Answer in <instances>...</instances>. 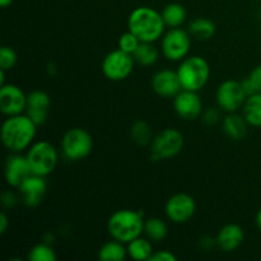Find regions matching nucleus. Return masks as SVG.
<instances>
[{
    "label": "nucleus",
    "instance_id": "nucleus-1",
    "mask_svg": "<svg viewBox=\"0 0 261 261\" xmlns=\"http://www.w3.org/2000/svg\"><path fill=\"white\" fill-rule=\"evenodd\" d=\"M0 133L3 145L10 153H20L33 144L37 134V125L25 114L7 116L3 121Z\"/></svg>",
    "mask_w": 261,
    "mask_h": 261
},
{
    "label": "nucleus",
    "instance_id": "nucleus-2",
    "mask_svg": "<svg viewBox=\"0 0 261 261\" xmlns=\"http://www.w3.org/2000/svg\"><path fill=\"white\" fill-rule=\"evenodd\" d=\"M162 14L150 7H138L127 18V30L142 42H155L165 35Z\"/></svg>",
    "mask_w": 261,
    "mask_h": 261
},
{
    "label": "nucleus",
    "instance_id": "nucleus-3",
    "mask_svg": "<svg viewBox=\"0 0 261 261\" xmlns=\"http://www.w3.org/2000/svg\"><path fill=\"white\" fill-rule=\"evenodd\" d=\"M144 222L142 212L120 209L107 221V231L112 239L126 245L144 233Z\"/></svg>",
    "mask_w": 261,
    "mask_h": 261
},
{
    "label": "nucleus",
    "instance_id": "nucleus-4",
    "mask_svg": "<svg viewBox=\"0 0 261 261\" xmlns=\"http://www.w3.org/2000/svg\"><path fill=\"white\" fill-rule=\"evenodd\" d=\"M182 89L199 92L206 86L211 78V66L209 63L200 55L186 56L180 61L177 68Z\"/></svg>",
    "mask_w": 261,
    "mask_h": 261
},
{
    "label": "nucleus",
    "instance_id": "nucleus-5",
    "mask_svg": "<svg viewBox=\"0 0 261 261\" xmlns=\"http://www.w3.org/2000/svg\"><path fill=\"white\" fill-rule=\"evenodd\" d=\"M33 175L46 177L54 172L59 162V153L55 145L50 142L41 140L31 145L25 153Z\"/></svg>",
    "mask_w": 261,
    "mask_h": 261
},
{
    "label": "nucleus",
    "instance_id": "nucleus-6",
    "mask_svg": "<svg viewBox=\"0 0 261 261\" xmlns=\"http://www.w3.org/2000/svg\"><path fill=\"white\" fill-rule=\"evenodd\" d=\"M185 145V139L180 130L167 127L154 135L150 143V154L154 161H167L181 153Z\"/></svg>",
    "mask_w": 261,
    "mask_h": 261
},
{
    "label": "nucleus",
    "instance_id": "nucleus-7",
    "mask_svg": "<svg viewBox=\"0 0 261 261\" xmlns=\"http://www.w3.org/2000/svg\"><path fill=\"white\" fill-rule=\"evenodd\" d=\"M61 152L71 162L82 161L91 154L93 149L92 135L82 127H71L61 139Z\"/></svg>",
    "mask_w": 261,
    "mask_h": 261
},
{
    "label": "nucleus",
    "instance_id": "nucleus-8",
    "mask_svg": "<svg viewBox=\"0 0 261 261\" xmlns=\"http://www.w3.org/2000/svg\"><path fill=\"white\" fill-rule=\"evenodd\" d=\"M191 35L188 30L177 27L170 28L163 35L161 41V50L163 56L170 61H181L189 56L191 47Z\"/></svg>",
    "mask_w": 261,
    "mask_h": 261
},
{
    "label": "nucleus",
    "instance_id": "nucleus-9",
    "mask_svg": "<svg viewBox=\"0 0 261 261\" xmlns=\"http://www.w3.org/2000/svg\"><path fill=\"white\" fill-rule=\"evenodd\" d=\"M216 98L221 111L231 114L242 110L247 99V93L242 86V82L227 79L222 82L217 88Z\"/></svg>",
    "mask_w": 261,
    "mask_h": 261
},
{
    "label": "nucleus",
    "instance_id": "nucleus-10",
    "mask_svg": "<svg viewBox=\"0 0 261 261\" xmlns=\"http://www.w3.org/2000/svg\"><path fill=\"white\" fill-rule=\"evenodd\" d=\"M134 65L135 60L132 54H127L117 48L105 56L101 69L103 75L109 81L121 82L129 78L130 74L134 70Z\"/></svg>",
    "mask_w": 261,
    "mask_h": 261
},
{
    "label": "nucleus",
    "instance_id": "nucleus-11",
    "mask_svg": "<svg viewBox=\"0 0 261 261\" xmlns=\"http://www.w3.org/2000/svg\"><path fill=\"white\" fill-rule=\"evenodd\" d=\"M166 217L176 224H182L190 221L196 212V201L191 195L177 193L171 196L165 206Z\"/></svg>",
    "mask_w": 261,
    "mask_h": 261
},
{
    "label": "nucleus",
    "instance_id": "nucleus-12",
    "mask_svg": "<svg viewBox=\"0 0 261 261\" xmlns=\"http://www.w3.org/2000/svg\"><path fill=\"white\" fill-rule=\"evenodd\" d=\"M173 110L180 119L185 121H193L203 114V101L198 92L181 89L173 97Z\"/></svg>",
    "mask_w": 261,
    "mask_h": 261
},
{
    "label": "nucleus",
    "instance_id": "nucleus-13",
    "mask_svg": "<svg viewBox=\"0 0 261 261\" xmlns=\"http://www.w3.org/2000/svg\"><path fill=\"white\" fill-rule=\"evenodd\" d=\"M27 94L15 84L0 86V111L5 116H14L25 112Z\"/></svg>",
    "mask_w": 261,
    "mask_h": 261
},
{
    "label": "nucleus",
    "instance_id": "nucleus-14",
    "mask_svg": "<svg viewBox=\"0 0 261 261\" xmlns=\"http://www.w3.org/2000/svg\"><path fill=\"white\" fill-rule=\"evenodd\" d=\"M31 175H33L32 168L27 157L20 153H12L5 160L4 177L5 182L13 189H18Z\"/></svg>",
    "mask_w": 261,
    "mask_h": 261
},
{
    "label": "nucleus",
    "instance_id": "nucleus-15",
    "mask_svg": "<svg viewBox=\"0 0 261 261\" xmlns=\"http://www.w3.org/2000/svg\"><path fill=\"white\" fill-rule=\"evenodd\" d=\"M17 190L20 196V200L25 206L36 208L45 199L46 193H47V182L42 176L31 175Z\"/></svg>",
    "mask_w": 261,
    "mask_h": 261
},
{
    "label": "nucleus",
    "instance_id": "nucleus-16",
    "mask_svg": "<svg viewBox=\"0 0 261 261\" xmlns=\"http://www.w3.org/2000/svg\"><path fill=\"white\" fill-rule=\"evenodd\" d=\"M51 107V98L45 91L36 89L27 94V106L24 114L37 126L43 125L48 119Z\"/></svg>",
    "mask_w": 261,
    "mask_h": 261
},
{
    "label": "nucleus",
    "instance_id": "nucleus-17",
    "mask_svg": "<svg viewBox=\"0 0 261 261\" xmlns=\"http://www.w3.org/2000/svg\"><path fill=\"white\" fill-rule=\"evenodd\" d=\"M150 86L155 94L165 98H173L182 89L177 71L171 69H162L153 74Z\"/></svg>",
    "mask_w": 261,
    "mask_h": 261
},
{
    "label": "nucleus",
    "instance_id": "nucleus-18",
    "mask_svg": "<svg viewBox=\"0 0 261 261\" xmlns=\"http://www.w3.org/2000/svg\"><path fill=\"white\" fill-rule=\"evenodd\" d=\"M245 240V232L241 226L228 223L219 229L216 237V245L223 252H232L239 249Z\"/></svg>",
    "mask_w": 261,
    "mask_h": 261
},
{
    "label": "nucleus",
    "instance_id": "nucleus-19",
    "mask_svg": "<svg viewBox=\"0 0 261 261\" xmlns=\"http://www.w3.org/2000/svg\"><path fill=\"white\" fill-rule=\"evenodd\" d=\"M249 122L246 121L244 115H240L237 112L227 114L222 121V129L224 134L233 140H242L247 135L249 132Z\"/></svg>",
    "mask_w": 261,
    "mask_h": 261
},
{
    "label": "nucleus",
    "instance_id": "nucleus-20",
    "mask_svg": "<svg viewBox=\"0 0 261 261\" xmlns=\"http://www.w3.org/2000/svg\"><path fill=\"white\" fill-rule=\"evenodd\" d=\"M188 31L191 37L199 41L211 40L216 35V24L208 18L199 17L191 20L188 25Z\"/></svg>",
    "mask_w": 261,
    "mask_h": 261
},
{
    "label": "nucleus",
    "instance_id": "nucleus-21",
    "mask_svg": "<svg viewBox=\"0 0 261 261\" xmlns=\"http://www.w3.org/2000/svg\"><path fill=\"white\" fill-rule=\"evenodd\" d=\"M165 22L166 27L168 28H177L185 23L188 13H186L185 7L180 3H170L166 5L161 12Z\"/></svg>",
    "mask_w": 261,
    "mask_h": 261
},
{
    "label": "nucleus",
    "instance_id": "nucleus-22",
    "mask_svg": "<svg viewBox=\"0 0 261 261\" xmlns=\"http://www.w3.org/2000/svg\"><path fill=\"white\" fill-rule=\"evenodd\" d=\"M126 247L129 257L139 261L150 260L153 252H154L152 241L149 239H147V237L142 236L137 237L133 241H130L129 244H126Z\"/></svg>",
    "mask_w": 261,
    "mask_h": 261
},
{
    "label": "nucleus",
    "instance_id": "nucleus-23",
    "mask_svg": "<svg viewBox=\"0 0 261 261\" xmlns=\"http://www.w3.org/2000/svg\"><path fill=\"white\" fill-rule=\"evenodd\" d=\"M242 115L250 126L261 127V93L247 96L246 102L242 107Z\"/></svg>",
    "mask_w": 261,
    "mask_h": 261
},
{
    "label": "nucleus",
    "instance_id": "nucleus-24",
    "mask_svg": "<svg viewBox=\"0 0 261 261\" xmlns=\"http://www.w3.org/2000/svg\"><path fill=\"white\" fill-rule=\"evenodd\" d=\"M129 256L127 247L125 244L112 239V241L106 242L98 250V259L102 261H122Z\"/></svg>",
    "mask_w": 261,
    "mask_h": 261
},
{
    "label": "nucleus",
    "instance_id": "nucleus-25",
    "mask_svg": "<svg viewBox=\"0 0 261 261\" xmlns=\"http://www.w3.org/2000/svg\"><path fill=\"white\" fill-rule=\"evenodd\" d=\"M168 227L162 218L152 217L145 219L144 222V234L152 242H160L167 237Z\"/></svg>",
    "mask_w": 261,
    "mask_h": 261
},
{
    "label": "nucleus",
    "instance_id": "nucleus-26",
    "mask_svg": "<svg viewBox=\"0 0 261 261\" xmlns=\"http://www.w3.org/2000/svg\"><path fill=\"white\" fill-rule=\"evenodd\" d=\"M135 63L142 66H153L158 61L160 53L152 42H142L133 54Z\"/></svg>",
    "mask_w": 261,
    "mask_h": 261
},
{
    "label": "nucleus",
    "instance_id": "nucleus-27",
    "mask_svg": "<svg viewBox=\"0 0 261 261\" xmlns=\"http://www.w3.org/2000/svg\"><path fill=\"white\" fill-rule=\"evenodd\" d=\"M130 135H132L133 142L137 143L138 145H142V147L150 145L153 138H154L152 127H150L149 124H148L147 121H144V120H137V121L132 125Z\"/></svg>",
    "mask_w": 261,
    "mask_h": 261
},
{
    "label": "nucleus",
    "instance_id": "nucleus-28",
    "mask_svg": "<svg viewBox=\"0 0 261 261\" xmlns=\"http://www.w3.org/2000/svg\"><path fill=\"white\" fill-rule=\"evenodd\" d=\"M58 259L53 247L47 244H37L28 252V260L31 261H55Z\"/></svg>",
    "mask_w": 261,
    "mask_h": 261
},
{
    "label": "nucleus",
    "instance_id": "nucleus-29",
    "mask_svg": "<svg viewBox=\"0 0 261 261\" xmlns=\"http://www.w3.org/2000/svg\"><path fill=\"white\" fill-rule=\"evenodd\" d=\"M241 82L245 91H246L247 96L254 93H261V64L255 66V68L250 71L249 75Z\"/></svg>",
    "mask_w": 261,
    "mask_h": 261
},
{
    "label": "nucleus",
    "instance_id": "nucleus-30",
    "mask_svg": "<svg viewBox=\"0 0 261 261\" xmlns=\"http://www.w3.org/2000/svg\"><path fill=\"white\" fill-rule=\"evenodd\" d=\"M140 43H142V41H140L134 33L130 32V31L127 30V32L122 33V35L120 36L117 45H119L120 50L125 51V53L127 54H132L133 55V54L137 51V48L139 47Z\"/></svg>",
    "mask_w": 261,
    "mask_h": 261
},
{
    "label": "nucleus",
    "instance_id": "nucleus-31",
    "mask_svg": "<svg viewBox=\"0 0 261 261\" xmlns=\"http://www.w3.org/2000/svg\"><path fill=\"white\" fill-rule=\"evenodd\" d=\"M18 61V55L14 48L9 46H3L0 50V69L8 71L12 70Z\"/></svg>",
    "mask_w": 261,
    "mask_h": 261
},
{
    "label": "nucleus",
    "instance_id": "nucleus-32",
    "mask_svg": "<svg viewBox=\"0 0 261 261\" xmlns=\"http://www.w3.org/2000/svg\"><path fill=\"white\" fill-rule=\"evenodd\" d=\"M219 110L214 109V107H209V109L204 110L203 114H201L203 121L206 125H214L217 122H219V120H221V112H219Z\"/></svg>",
    "mask_w": 261,
    "mask_h": 261
},
{
    "label": "nucleus",
    "instance_id": "nucleus-33",
    "mask_svg": "<svg viewBox=\"0 0 261 261\" xmlns=\"http://www.w3.org/2000/svg\"><path fill=\"white\" fill-rule=\"evenodd\" d=\"M177 256L173 252L168 251V250H160V251L153 252L152 257L149 261H176Z\"/></svg>",
    "mask_w": 261,
    "mask_h": 261
},
{
    "label": "nucleus",
    "instance_id": "nucleus-34",
    "mask_svg": "<svg viewBox=\"0 0 261 261\" xmlns=\"http://www.w3.org/2000/svg\"><path fill=\"white\" fill-rule=\"evenodd\" d=\"M18 196L13 191H4L2 194V204L5 208H12L17 204Z\"/></svg>",
    "mask_w": 261,
    "mask_h": 261
},
{
    "label": "nucleus",
    "instance_id": "nucleus-35",
    "mask_svg": "<svg viewBox=\"0 0 261 261\" xmlns=\"http://www.w3.org/2000/svg\"><path fill=\"white\" fill-rule=\"evenodd\" d=\"M8 226H9V219L5 212L0 213V234H4L7 232Z\"/></svg>",
    "mask_w": 261,
    "mask_h": 261
},
{
    "label": "nucleus",
    "instance_id": "nucleus-36",
    "mask_svg": "<svg viewBox=\"0 0 261 261\" xmlns=\"http://www.w3.org/2000/svg\"><path fill=\"white\" fill-rule=\"evenodd\" d=\"M255 223H256L257 228H259L261 231V208L259 209V211H257L256 217H255Z\"/></svg>",
    "mask_w": 261,
    "mask_h": 261
},
{
    "label": "nucleus",
    "instance_id": "nucleus-37",
    "mask_svg": "<svg viewBox=\"0 0 261 261\" xmlns=\"http://www.w3.org/2000/svg\"><path fill=\"white\" fill-rule=\"evenodd\" d=\"M14 0H0V7L2 8H8L9 5L13 4Z\"/></svg>",
    "mask_w": 261,
    "mask_h": 261
}]
</instances>
